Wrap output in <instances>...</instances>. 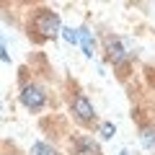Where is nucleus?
<instances>
[{"label": "nucleus", "instance_id": "f257e3e1", "mask_svg": "<svg viewBox=\"0 0 155 155\" xmlns=\"http://www.w3.org/2000/svg\"><path fill=\"white\" fill-rule=\"evenodd\" d=\"M28 28H31L39 39H54L57 34H60V28H62L60 13L49 11V8H39V11L34 13L31 23H28Z\"/></svg>", "mask_w": 155, "mask_h": 155}, {"label": "nucleus", "instance_id": "f03ea898", "mask_svg": "<svg viewBox=\"0 0 155 155\" xmlns=\"http://www.w3.org/2000/svg\"><path fill=\"white\" fill-rule=\"evenodd\" d=\"M21 104H23V109H28L31 114L41 111V109L47 106V93H44V88L36 85V83H26V85L21 88Z\"/></svg>", "mask_w": 155, "mask_h": 155}, {"label": "nucleus", "instance_id": "7ed1b4c3", "mask_svg": "<svg viewBox=\"0 0 155 155\" xmlns=\"http://www.w3.org/2000/svg\"><path fill=\"white\" fill-rule=\"evenodd\" d=\"M70 109H72L75 122H80V124H93V122H96V109H93V104L88 101V96L78 93L75 98H72Z\"/></svg>", "mask_w": 155, "mask_h": 155}, {"label": "nucleus", "instance_id": "20e7f679", "mask_svg": "<svg viewBox=\"0 0 155 155\" xmlns=\"http://www.w3.org/2000/svg\"><path fill=\"white\" fill-rule=\"evenodd\" d=\"M104 47H106V60H109L111 65H124V62L129 60V52L124 49L122 39H116V36H109Z\"/></svg>", "mask_w": 155, "mask_h": 155}, {"label": "nucleus", "instance_id": "39448f33", "mask_svg": "<svg viewBox=\"0 0 155 155\" xmlns=\"http://www.w3.org/2000/svg\"><path fill=\"white\" fill-rule=\"evenodd\" d=\"M72 153L75 155H104L101 147H98V142L93 137H88V134H78L72 140Z\"/></svg>", "mask_w": 155, "mask_h": 155}, {"label": "nucleus", "instance_id": "423d86ee", "mask_svg": "<svg viewBox=\"0 0 155 155\" xmlns=\"http://www.w3.org/2000/svg\"><path fill=\"white\" fill-rule=\"evenodd\" d=\"M78 44L83 47V54L88 57V60L96 57V36H93V31H88L85 26L78 28Z\"/></svg>", "mask_w": 155, "mask_h": 155}, {"label": "nucleus", "instance_id": "0eeeda50", "mask_svg": "<svg viewBox=\"0 0 155 155\" xmlns=\"http://www.w3.org/2000/svg\"><path fill=\"white\" fill-rule=\"evenodd\" d=\"M28 155H60V153H57V147H52L49 142H41V140H39V142L31 145Z\"/></svg>", "mask_w": 155, "mask_h": 155}, {"label": "nucleus", "instance_id": "6e6552de", "mask_svg": "<svg viewBox=\"0 0 155 155\" xmlns=\"http://www.w3.org/2000/svg\"><path fill=\"white\" fill-rule=\"evenodd\" d=\"M140 140H142V145L147 150H153V153H155V127H153V124L140 129Z\"/></svg>", "mask_w": 155, "mask_h": 155}, {"label": "nucleus", "instance_id": "1a4fd4ad", "mask_svg": "<svg viewBox=\"0 0 155 155\" xmlns=\"http://www.w3.org/2000/svg\"><path fill=\"white\" fill-rule=\"evenodd\" d=\"M60 34H62V39H65L67 44H72V47L78 44V28H72V26H62Z\"/></svg>", "mask_w": 155, "mask_h": 155}, {"label": "nucleus", "instance_id": "9d476101", "mask_svg": "<svg viewBox=\"0 0 155 155\" xmlns=\"http://www.w3.org/2000/svg\"><path fill=\"white\" fill-rule=\"evenodd\" d=\"M98 134H101V137H104V140H111V137H114V134H116V127H114V124H111V122H104V124H101V127H98Z\"/></svg>", "mask_w": 155, "mask_h": 155}, {"label": "nucleus", "instance_id": "9b49d317", "mask_svg": "<svg viewBox=\"0 0 155 155\" xmlns=\"http://www.w3.org/2000/svg\"><path fill=\"white\" fill-rule=\"evenodd\" d=\"M0 62H11V52H8L5 41H3V34H0Z\"/></svg>", "mask_w": 155, "mask_h": 155}, {"label": "nucleus", "instance_id": "f8f14e48", "mask_svg": "<svg viewBox=\"0 0 155 155\" xmlns=\"http://www.w3.org/2000/svg\"><path fill=\"white\" fill-rule=\"evenodd\" d=\"M119 155H129V153H127V150H122V153H119Z\"/></svg>", "mask_w": 155, "mask_h": 155}]
</instances>
